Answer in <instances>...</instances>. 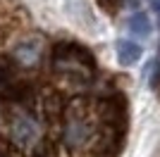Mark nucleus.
Listing matches in <instances>:
<instances>
[{"label":"nucleus","instance_id":"obj_7","mask_svg":"<svg viewBox=\"0 0 160 157\" xmlns=\"http://www.w3.org/2000/svg\"><path fill=\"white\" fill-rule=\"evenodd\" d=\"M0 157H19V150L7 138H0Z\"/></svg>","mask_w":160,"mask_h":157},{"label":"nucleus","instance_id":"obj_9","mask_svg":"<svg viewBox=\"0 0 160 157\" xmlns=\"http://www.w3.org/2000/svg\"><path fill=\"white\" fill-rule=\"evenodd\" d=\"M151 86L155 91H160V59L155 62V72H153V78H151Z\"/></svg>","mask_w":160,"mask_h":157},{"label":"nucleus","instance_id":"obj_4","mask_svg":"<svg viewBox=\"0 0 160 157\" xmlns=\"http://www.w3.org/2000/svg\"><path fill=\"white\" fill-rule=\"evenodd\" d=\"M10 59L14 62V67L19 69H33L41 62V40L36 38H24L19 43H14Z\"/></svg>","mask_w":160,"mask_h":157},{"label":"nucleus","instance_id":"obj_2","mask_svg":"<svg viewBox=\"0 0 160 157\" xmlns=\"http://www.w3.org/2000/svg\"><path fill=\"white\" fill-rule=\"evenodd\" d=\"M53 69L67 81L88 86L96 78V57L88 48L72 40H62L53 48Z\"/></svg>","mask_w":160,"mask_h":157},{"label":"nucleus","instance_id":"obj_1","mask_svg":"<svg viewBox=\"0 0 160 157\" xmlns=\"http://www.w3.org/2000/svg\"><path fill=\"white\" fill-rule=\"evenodd\" d=\"M62 145L72 152L91 148L96 138V114H93V98L91 95H77L65 107L60 126Z\"/></svg>","mask_w":160,"mask_h":157},{"label":"nucleus","instance_id":"obj_3","mask_svg":"<svg viewBox=\"0 0 160 157\" xmlns=\"http://www.w3.org/2000/svg\"><path fill=\"white\" fill-rule=\"evenodd\" d=\"M38 124L24 110H12L7 114V140L17 150H31L38 143Z\"/></svg>","mask_w":160,"mask_h":157},{"label":"nucleus","instance_id":"obj_5","mask_svg":"<svg viewBox=\"0 0 160 157\" xmlns=\"http://www.w3.org/2000/svg\"><path fill=\"white\" fill-rule=\"evenodd\" d=\"M141 55H143V50H141L139 43H134V40H117V59H120L122 67H132L136 64L141 59Z\"/></svg>","mask_w":160,"mask_h":157},{"label":"nucleus","instance_id":"obj_6","mask_svg":"<svg viewBox=\"0 0 160 157\" xmlns=\"http://www.w3.org/2000/svg\"><path fill=\"white\" fill-rule=\"evenodd\" d=\"M127 26H129V31H132L134 36H141V38L151 36V31H153V24H151V19H148L143 12H134L132 17H129Z\"/></svg>","mask_w":160,"mask_h":157},{"label":"nucleus","instance_id":"obj_10","mask_svg":"<svg viewBox=\"0 0 160 157\" xmlns=\"http://www.w3.org/2000/svg\"><path fill=\"white\" fill-rule=\"evenodd\" d=\"M153 7H155V12H158V17H160V0H155V2H153Z\"/></svg>","mask_w":160,"mask_h":157},{"label":"nucleus","instance_id":"obj_8","mask_svg":"<svg viewBox=\"0 0 160 157\" xmlns=\"http://www.w3.org/2000/svg\"><path fill=\"white\" fill-rule=\"evenodd\" d=\"M29 152H31L29 157H53V150H50L48 145H43V143H36Z\"/></svg>","mask_w":160,"mask_h":157}]
</instances>
